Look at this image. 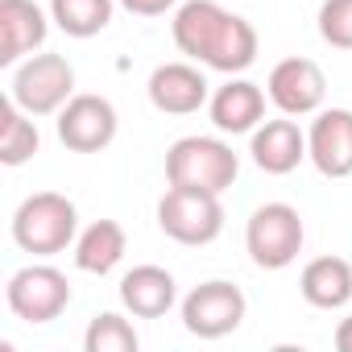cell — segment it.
Here are the masks:
<instances>
[{
  "instance_id": "ac0fdd59",
  "label": "cell",
  "mask_w": 352,
  "mask_h": 352,
  "mask_svg": "<svg viewBox=\"0 0 352 352\" xmlns=\"http://www.w3.org/2000/svg\"><path fill=\"white\" fill-rule=\"evenodd\" d=\"M124 249H129L124 228L116 220H96L75 241V265L83 274H112L124 261Z\"/></svg>"
},
{
  "instance_id": "8992f818",
  "label": "cell",
  "mask_w": 352,
  "mask_h": 352,
  "mask_svg": "<svg viewBox=\"0 0 352 352\" xmlns=\"http://www.w3.org/2000/svg\"><path fill=\"white\" fill-rule=\"evenodd\" d=\"M75 96V67L63 54H30L13 75V100L30 116L63 112Z\"/></svg>"
},
{
  "instance_id": "6da1fadb",
  "label": "cell",
  "mask_w": 352,
  "mask_h": 352,
  "mask_svg": "<svg viewBox=\"0 0 352 352\" xmlns=\"http://www.w3.org/2000/svg\"><path fill=\"white\" fill-rule=\"evenodd\" d=\"M174 46L187 58L224 71V75H241L257 63V30L220 9L216 0H187L174 13Z\"/></svg>"
},
{
  "instance_id": "603a6c76",
  "label": "cell",
  "mask_w": 352,
  "mask_h": 352,
  "mask_svg": "<svg viewBox=\"0 0 352 352\" xmlns=\"http://www.w3.org/2000/svg\"><path fill=\"white\" fill-rule=\"evenodd\" d=\"M120 5L133 13V17H162V13H170L179 0H120Z\"/></svg>"
},
{
  "instance_id": "e0dca14e",
  "label": "cell",
  "mask_w": 352,
  "mask_h": 352,
  "mask_svg": "<svg viewBox=\"0 0 352 352\" xmlns=\"http://www.w3.org/2000/svg\"><path fill=\"white\" fill-rule=\"evenodd\" d=\"M298 290L319 311L348 307L352 302V261H344V257H315V261H307V270L298 278Z\"/></svg>"
},
{
  "instance_id": "30bf717a",
  "label": "cell",
  "mask_w": 352,
  "mask_h": 352,
  "mask_svg": "<svg viewBox=\"0 0 352 352\" xmlns=\"http://www.w3.org/2000/svg\"><path fill=\"white\" fill-rule=\"evenodd\" d=\"M265 87L282 116H311L323 108V96H327V79H323L319 63H311V58H282L270 71Z\"/></svg>"
},
{
  "instance_id": "5b68a950",
  "label": "cell",
  "mask_w": 352,
  "mask_h": 352,
  "mask_svg": "<svg viewBox=\"0 0 352 352\" xmlns=\"http://www.w3.org/2000/svg\"><path fill=\"white\" fill-rule=\"evenodd\" d=\"M157 228L179 245H212L224 232V204L212 191L170 187L157 204Z\"/></svg>"
},
{
  "instance_id": "4fadbf2b",
  "label": "cell",
  "mask_w": 352,
  "mask_h": 352,
  "mask_svg": "<svg viewBox=\"0 0 352 352\" xmlns=\"http://www.w3.org/2000/svg\"><path fill=\"white\" fill-rule=\"evenodd\" d=\"M50 34L46 13L34 0H0V67H13L34 54Z\"/></svg>"
},
{
  "instance_id": "7402d4cb",
  "label": "cell",
  "mask_w": 352,
  "mask_h": 352,
  "mask_svg": "<svg viewBox=\"0 0 352 352\" xmlns=\"http://www.w3.org/2000/svg\"><path fill=\"white\" fill-rule=\"evenodd\" d=\"M319 38L336 50H352V0H323Z\"/></svg>"
},
{
  "instance_id": "5bb4252c",
  "label": "cell",
  "mask_w": 352,
  "mask_h": 352,
  "mask_svg": "<svg viewBox=\"0 0 352 352\" xmlns=\"http://www.w3.org/2000/svg\"><path fill=\"white\" fill-rule=\"evenodd\" d=\"M249 153H253L257 170H265V174H290V170H298V162L307 157V133H302L290 116L261 120V124L253 129Z\"/></svg>"
},
{
  "instance_id": "ffe728a7",
  "label": "cell",
  "mask_w": 352,
  "mask_h": 352,
  "mask_svg": "<svg viewBox=\"0 0 352 352\" xmlns=\"http://www.w3.org/2000/svg\"><path fill=\"white\" fill-rule=\"evenodd\" d=\"M112 0H50V21L67 38H96L112 21Z\"/></svg>"
},
{
  "instance_id": "9c48e42d",
  "label": "cell",
  "mask_w": 352,
  "mask_h": 352,
  "mask_svg": "<svg viewBox=\"0 0 352 352\" xmlns=\"http://www.w3.org/2000/svg\"><path fill=\"white\" fill-rule=\"evenodd\" d=\"M116 108L104 96H71L67 108L58 112V141L75 153H100L116 141Z\"/></svg>"
},
{
  "instance_id": "3957f363",
  "label": "cell",
  "mask_w": 352,
  "mask_h": 352,
  "mask_svg": "<svg viewBox=\"0 0 352 352\" xmlns=\"http://www.w3.org/2000/svg\"><path fill=\"white\" fill-rule=\"evenodd\" d=\"M13 241L34 257H54L79 241V212L58 191H38L13 212Z\"/></svg>"
},
{
  "instance_id": "277c9868",
  "label": "cell",
  "mask_w": 352,
  "mask_h": 352,
  "mask_svg": "<svg viewBox=\"0 0 352 352\" xmlns=\"http://www.w3.org/2000/svg\"><path fill=\"white\" fill-rule=\"evenodd\" d=\"M307 241L302 216L290 204H261L245 224V249L261 270H286L298 261Z\"/></svg>"
},
{
  "instance_id": "7a4b0ae2",
  "label": "cell",
  "mask_w": 352,
  "mask_h": 352,
  "mask_svg": "<svg viewBox=\"0 0 352 352\" xmlns=\"http://www.w3.org/2000/svg\"><path fill=\"white\" fill-rule=\"evenodd\" d=\"M241 174V157L220 137H179L166 149V183L224 195Z\"/></svg>"
},
{
  "instance_id": "cb8c5ba5",
  "label": "cell",
  "mask_w": 352,
  "mask_h": 352,
  "mask_svg": "<svg viewBox=\"0 0 352 352\" xmlns=\"http://www.w3.org/2000/svg\"><path fill=\"white\" fill-rule=\"evenodd\" d=\"M336 348H340V352H352V315L340 319V327H336Z\"/></svg>"
},
{
  "instance_id": "8fae6325",
  "label": "cell",
  "mask_w": 352,
  "mask_h": 352,
  "mask_svg": "<svg viewBox=\"0 0 352 352\" xmlns=\"http://www.w3.org/2000/svg\"><path fill=\"white\" fill-rule=\"evenodd\" d=\"M307 157L323 179H348L352 174V112L348 108H319L307 133Z\"/></svg>"
},
{
  "instance_id": "7c38bea8",
  "label": "cell",
  "mask_w": 352,
  "mask_h": 352,
  "mask_svg": "<svg viewBox=\"0 0 352 352\" xmlns=\"http://www.w3.org/2000/svg\"><path fill=\"white\" fill-rule=\"evenodd\" d=\"M149 104L166 116H191L208 104V79L191 63H162L149 75Z\"/></svg>"
},
{
  "instance_id": "d6986e66",
  "label": "cell",
  "mask_w": 352,
  "mask_h": 352,
  "mask_svg": "<svg viewBox=\"0 0 352 352\" xmlns=\"http://www.w3.org/2000/svg\"><path fill=\"white\" fill-rule=\"evenodd\" d=\"M38 145H42V137H38L34 116L9 96L0 104V162L5 166H25L38 153Z\"/></svg>"
},
{
  "instance_id": "2e32d148",
  "label": "cell",
  "mask_w": 352,
  "mask_h": 352,
  "mask_svg": "<svg viewBox=\"0 0 352 352\" xmlns=\"http://www.w3.org/2000/svg\"><path fill=\"white\" fill-rule=\"evenodd\" d=\"M212 108V124L220 133H253L265 120V91L249 79H228L224 87H216V96L208 100Z\"/></svg>"
},
{
  "instance_id": "ba28073f",
  "label": "cell",
  "mask_w": 352,
  "mask_h": 352,
  "mask_svg": "<svg viewBox=\"0 0 352 352\" xmlns=\"http://www.w3.org/2000/svg\"><path fill=\"white\" fill-rule=\"evenodd\" d=\"M9 311L25 323H50L71 307V282L54 265H25L5 286Z\"/></svg>"
},
{
  "instance_id": "52a82bcc",
  "label": "cell",
  "mask_w": 352,
  "mask_h": 352,
  "mask_svg": "<svg viewBox=\"0 0 352 352\" xmlns=\"http://www.w3.org/2000/svg\"><path fill=\"white\" fill-rule=\"evenodd\" d=\"M245 311H249V302H245L241 286L212 278V282H199L183 298V327L199 340H224L241 327Z\"/></svg>"
},
{
  "instance_id": "9a60e30c",
  "label": "cell",
  "mask_w": 352,
  "mask_h": 352,
  "mask_svg": "<svg viewBox=\"0 0 352 352\" xmlns=\"http://www.w3.org/2000/svg\"><path fill=\"white\" fill-rule=\"evenodd\" d=\"M120 302L137 319H162L174 302H179V282L162 265H133L120 278Z\"/></svg>"
},
{
  "instance_id": "44dd1931",
  "label": "cell",
  "mask_w": 352,
  "mask_h": 352,
  "mask_svg": "<svg viewBox=\"0 0 352 352\" xmlns=\"http://www.w3.org/2000/svg\"><path fill=\"white\" fill-rule=\"evenodd\" d=\"M137 344L141 340H137L133 323L124 315H116V311L96 315L87 323V331H83V348L87 352H137Z\"/></svg>"
}]
</instances>
